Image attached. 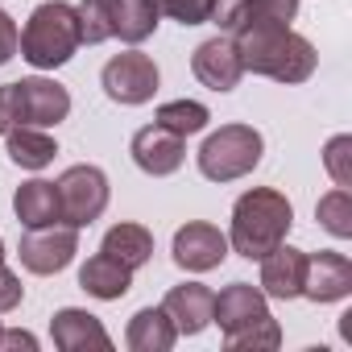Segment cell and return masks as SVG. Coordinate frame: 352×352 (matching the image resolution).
<instances>
[{"label": "cell", "instance_id": "8992f818", "mask_svg": "<svg viewBox=\"0 0 352 352\" xmlns=\"http://www.w3.org/2000/svg\"><path fill=\"white\" fill-rule=\"evenodd\" d=\"M54 187H58V216L71 228H87L91 220H100L108 208V195H112L108 174L100 166H71V170H63V179Z\"/></svg>", "mask_w": 352, "mask_h": 352}, {"label": "cell", "instance_id": "836d02e7", "mask_svg": "<svg viewBox=\"0 0 352 352\" xmlns=\"http://www.w3.org/2000/svg\"><path fill=\"white\" fill-rule=\"evenodd\" d=\"M0 331H5V327H0Z\"/></svg>", "mask_w": 352, "mask_h": 352}, {"label": "cell", "instance_id": "1f68e13d", "mask_svg": "<svg viewBox=\"0 0 352 352\" xmlns=\"http://www.w3.org/2000/svg\"><path fill=\"white\" fill-rule=\"evenodd\" d=\"M0 348H38L30 331H0Z\"/></svg>", "mask_w": 352, "mask_h": 352}, {"label": "cell", "instance_id": "cb8c5ba5", "mask_svg": "<svg viewBox=\"0 0 352 352\" xmlns=\"http://www.w3.org/2000/svg\"><path fill=\"white\" fill-rule=\"evenodd\" d=\"M315 220H319L331 236L348 241V236H352V195H348V187L327 191V195L315 204Z\"/></svg>", "mask_w": 352, "mask_h": 352}, {"label": "cell", "instance_id": "9a60e30c", "mask_svg": "<svg viewBox=\"0 0 352 352\" xmlns=\"http://www.w3.org/2000/svg\"><path fill=\"white\" fill-rule=\"evenodd\" d=\"M302 274H307V253L290 249L286 241L261 257V290L265 298H302Z\"/></svg>", "mask_w": 352, "mask_h": 352}, {"label": "cell", "instance_id": "8fae6325", "mask_svg": "<svg viewBox=\"0 0 352 352\" xmlns=\"http://www.w3.org/2000/svg\"><path fill=\"white\" fill-rule=\"evenodd\" d=\"M191 71L208 91H232L241 83V75H245L232 34H216V38L199 42L195 54H191Z\"/></svg>", "mask_w": 352, "mask_h": 352}, {"label": "cell", "instance_id": "d6a6232c", "mask_svg": "<svg viewBox=\"0 0 352 352\" xmlns=\"http://www.w3.org/2000/svg\"><path fill=\"white\" fill-rule=\"evenodd\" d=\"M0 265H5V241H0Z\"/></svg>", "mask_w": 352, "mask_h": 352}, {"label": "cell", "instance_id": "30bf717a", "mask_svg": "<svg viewBox=\"0 0 352 352\" xmlns=\"http://www.w3.org/2000/svg\"><path fill=\"white\" fill-rule=\"evenodd\" d=\"M129 153H133L137 170L153 174V179H166V174H174V170L187 162V137L170 133V129H162V124L153 120V124H145V129L133 133Z\"/></svg>", "mask_w": 352, "mask_h": 352}, {"label": "cell", "instance_id": "603a6c76", "mask_svg": "<svg viewBox=\"0 0 352 352\" xmlns=\"http://www.w3.org/2000/svg\"><path fill=\"white\" fill-rule=\"evenodd\" d=\"M208 120H212V112H208L199 100H170V104L157 108V124L170 129V133H179V137H195V133H204Z\"/></svg>", "mask_w": 352, "mask_h": 352}, {"label": "cell", "instance_id": "d4e9b609", "mask_svg": "<svg viewBox=\"0 0 352 352\" xmlns=\"http://www.w3.org/2000/svg\"><path fill=\"white\" fill-rule=\"evenodd\" d=\"M112 9H116V0H83V5L75 9L79 13V34L87 46H100L112 38Z\"/></svg>", "mask_w": 352, "mask_h": 352}, {"label": "cell", "instance_id": "7a4b0ae2", "mask_svg": "<svg viewBox=\"0 0 352 352\" xmlns=\"http://www.w3.org/2000/svg\"><path fill=\"white\" fill-rule=\"evenodd\" d=\"M294 224V208L282 191L274 187H253L245 191L236 204H232V232H228V245L249 257V261H261L265 253H274L286 232Z\"/></svg>", "mask_w": 352, "mask_h": 352}, {"label": "cell", "instance_id": "ba28073f", "mask_svg": "<svg viewBox=\"0 0 352 352\" xmlns=\"http://www.w3.org/2000/svg\"><path fill=\"white\" fill-rule=\"evenodd\" d=\"M21 265L38 278H50L58 270H67L79 253V228L71 224H46V228H30L21 236Z\"/></svg>", "mask_w": 352, "mask_h": 352}, {"label": "cell", "instance_id": "7c38bea8", "mask_svg": "<svg viewBox=\"0 0 352 352\" xmlns=\"http://www.w3.org/2000/svg\"><path fill=\"white\" fill-rule=\"evenodd\" d=\"M13 91H17V116H21V124L50 129V124L67 120V112H71V96H67V87L54 83V79L34 75V79L13 83Z\"/></svg>", "mask_w": 352, "mask_h": 352}, {"label": "cell", "instance_id": "277c9868", "mask_svg": "<svg viewBox=\"0 0 352 352\" xmlns=\"http://www.w3.org/2000/svg\"><path fill=\"white\" fill-rule=\"evenodd\" d=\"M83 46V34H79V13L63 0H46L38 5L21 30V58L38 71H54V67H67L75 58V50Z\"/></svg>", "mask_w": 352, "mask_h": 352}, {"label": "cell", "instance_id": "4fadbf2b", "mask_svg": "<svg viewBox=\"0 0 352 352\" xmlns=\"http://www.w3.org/2000/svg\"><path fill=\"white\" fill-rule=\"evenodd\" d=\"M348 294H352V261L344 253H331V249L307 253L302 298H311V302H340Z\"/></svg>", "mask_w": 352, "mask_h": 352}, {"label": "cell", "instance_id": "ffe728a7", "mask_svg": "<svg viewBox=\"0 0 352 352\" xmlns=\"http://www.w3.org/2000/svg\"><path fill=\"white\" fill-rule=\"evenodd\" d=\"M108 257H116L120 265L129 270H141L149 257H153V232L141 228V224H112L104 232V245H100Z\"/></svg>", "mask_w": 352, "mask_h": 352}, {"label": "cell", "instance_id": "d6986e66", "mask_svg": "<svg viewBox=\"0 0 352 352\" xmlns=\"http://www.w3.org/2000/svg\"><path fill=\"white\" fill-rule=\"evenodd\" d=\"M174 340H179V331H174L170 315L162 307H145L129 319V331H124V344L133 352H170Z\"/></svg>", "mask_w": 352, "mask_h": 352}, {"label": "cell", "instance_id": "484cf974", "mask_svg": "<svg viewBox=\"0 0 352 352\" xmlns=\"http://www.w3.org/2000/svg\"><path fill=\"white\" fill-rule=\"evenodd\" d=\"M298 13V0H245L241 9V30L245 25H290ZM236 30V34H241Z\"/></svg>", "mask_w": 352, "mask_h": 352}, {"label": "cell", "instance_id": "9c48e42d", "mask_svg": "<svg viewBox=\"0 0 352 352\" xmlns=\"http://www.w3.org/2000/svg\"><path fill=\"white\" fill-rule=\"evenodd\" d=\"M170 257H174V265L187 270V274H208V270L224 265V257H228V236H224L216 224H208V220H191V224H183L179 232H174Z\"/></svg>", "mask_w": 352, "mask_h": 352}, {"label": "cell", "instance_id": "4dcf8cb0", "mask_svg": "<svg viewBox=\"0 0 352 352\" xmlns=\"http://www.w3.org/2000/svg\"><path fill=\"white\" fill-rule=\"evenodd\" d=\"M21 124V116H17V91H13V83H5L0 87V137H5L9 129H17Z\"/></svg>", "mask_w": 352, "mask_h": 352}, {"label": "cell", "instance_id": "5b68a950", "mask_svg": "<svg viewBox=\"0 0 352 352\" xmlns=\"http://www.w3.org/2000/svg\"><path fill=\"white\" fill-rule=\"evenodd\" d=\"M265 141L253 124H220L199 149V174L212 183H236L261 166Z\"/></svg>", "mask_w": 352, "mask_h": 352}, {"label": "cell", "instance_id": "f1b7e54d", "mask_svg": "<svg viewBox=\"0 0 352 352\" xmlns=\"http://www.w3.org/2000/svg\"><path fill=\"white\" fill-rule=\"evenodd\" d=\"M17 46H21V30H17V21L5 9H0V67L17 54Z\"/></svg>", "mask_w": 352, "mask_h": 352}, {"label": "cell", "instance_id": "52a82bcc", "mask_svg": "<svg viewBox=\"0 0 352 352\" xmlns=\"http://www.w3.org/2000/svg\"><path fill=\"white\" fill-rule=\"evenodd\" d=\"M100 83H104V96L116 100V104H149L153 91H157V63L141 50H129V54H116L104 63L100 71Z\"/></svg>", "mask_w": 352, "mask_h": 352}, {"label": "cell", "instance_id": "e0dca14e", "mask_svg": "<svg viewBox=\"0 0 352 352\" xmlns=\"http://www.w3.org/2000/svg\"><path fill=\"white\" fill-rule=\"evenodd\" d=\"M79 286L91 294V298H104V302H116L133 290V270L120 265L116 257H108L104 249L96 257H87V265L79 270Z\"/></svg>", "mask_w": 352, "mask_h": 352}, {"label": "cell", "instance_id": "3957f363", "mask_svg": "<svg viewBox=\"0 0 352 352\" xmlns=\"http://www.w3.org/2000/svg\"><path fill=\"white\" fill-rule=\"evenodd\" d=\"M212 319L220 323L224 331V348L228 352H241V348H278L282 344V327L278 319L270 315V302H265V290L249 286V282H232L216 294V311Z\"/></svg>", "mask_w": 352, "mask_h": 352}, {"label": "cell", "instance_id": "6da1fadb", "mask_svg": "<svg viewBox=\"0 0 352 352\" xmlns=\"http://www.w3.org/2000/svg\"><path fill=\"white\" fill-rule=\"evenodd\" d=\"M232 42L245 71L278 83H307L319 67L315 46L290 25H245L241 34H232Z\"/></svg>", "mask_w": 352, "mask_h": 352}, {"label": "cell", "instance_id": "ac0fdd59", "mask_svg": "<svg viewBox=\"0 0 352 352\" xmlns=\"http://www.w3.org/2000/svg\"><path fill=\"white\" fill-rule=\"evenodd\" d=\"M13 212L25 228H46V224H63L58 216V187L46 179H30L17 187L13 195Z\"/></svg>", "mask_w": 352, "mask_h": 352}, {"label": "cell", "instance_id": "2e32d148", "mask_svg": "<svg viewBox=\"0 0 352 352\" xmlns=\"http://www.w3.org/2000/svg\"><path fill=\"white\" fill-rule=\"evenodd\" d=\"M50 336H54V348H63V352L112 348L104 323H100L91 311H79V307H63V311H54V319H50Z\"/></svg>", "mask_w": 352, "mask_h": 352}, {"label": "cell", "instance_id": "44dd1931", "mask_svg": "<svg viewBox=\"0 0 352 352\" xmlns=\"http://www.w3.org/2000/svg\"><path fill=\"white\" fill-rule=\"evenodd\" d=\"M5 137H9V162L21 166V170H42V166H50L54 153H58L54 137L42 133V129H34V124H17V129H9Z\"/></svg>", "mask_w": 352, "mask_h": 352}, {"label": "cell", "instance_id": "f546056e", "mask_svg": "<svg viewBox=\"0 0 352 352\" xmlns=\"http://www.w3.org/2000/svg\"><path fill=\"white\" fill-rule=\"evenodd\" d=\"M21 298H25V286H21V278H17L13 270H5V265H0V311H13Z\"/></svg>", "mask_w": 352, "mask_h": 352}, {"label": "cell", "instance_id": "83f0119b", "mask_svg": "<svg viewBox=\"0 0 352 352\" xmlns=\"http://www.w3.org/2000/svg\"><path fill=\"white\" fill-rule=\"evenodd\" d=\"M212 5L216 0H153V9L174 17L179 25H204L212 21Z\"/></svg>", "mask_w": 352, "mask_h": 352}, {"label": "cell", "instance_id": "5bb4252c", "mask_svg": "<svg viewBox=\"0 0 352 352\" xmlns=\"http://www.w3.org/2000/svg\"><path fill=\"white\" fill-rule=\"evenodd\" d=\"M162 311L170 315V323H174V331H179V336H199L212 323L216 294L204 282H183V286H170L166 290Z\"/></svg>", "mask_w": 352, "mask_h": 352}, {"label": "cell", "instance_id": "7402d4cb", "mask_svg": "<svg viewBox=\"0 0 352 352\" xmlns=\"http://www.w3.org/2000/svg\"><path fill=\"white\" fill-rule=\"evenodd\" d=\"M157 9H153V0H116V9H112V38L129 42V46H141L145 38H153L157 30Z\"/></svg>", "mask_w": 352, "mask_h": 352}, {"label": "cell", "instance_id": "4316f807", "mask_svg": "<svg viewBox=\"0 0 352 352\" xmlns=\"http://www.w3.org/2000/svg\"><path fill=\"white\" fill-rule=\"evenodd\" d=\"M323 166L331 174L336 187H352V137H331L327 149H323Z\"/></svg>", "mask_w": 352, "mask_h": 352}]
</instances>
